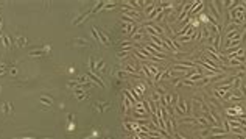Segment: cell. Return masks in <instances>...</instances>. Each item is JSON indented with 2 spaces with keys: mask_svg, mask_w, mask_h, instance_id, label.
<instances>
[{
  "mask_svg": "<svg viewBox=\"0 0 246 139\" xmlns=\"http://www.w3.org/2000/svg\"><path fill=\"white\" fill-rule=\"evenodd\" d=\"M207 6H209L210 14H213V19H215L217 22H220V20H221V10H220L221 3H220V2H209Z\"/></svg>",
  "mask_w": 246,
  "mask_h": 139,
  "instance_id": "cell-1",
  "label": "cell"
},
{
  "mask_svg": "<svg viewBox=\"0 0 246 139\" xmlns=\"http://www.w3.org/2000/svg\"><path fill=\"white\" fill-rule=\"evenodd\" d=\"M86 75H87V77H89L90 80H94V83H95V84H98L100 88H103V89L106 88V84L103 83V80H101V77H100V75H95V74H92V72H87Z\"/></svg>",
  "mask_w": 246,
  "mask_h": 139,
  "instance_id": "cell-2",
  "label": "cell"
},
{
  "mask_svg": "<svg viewBox=\"0 0 246 139\" xmlns=\"http://www.w3.org/2000/svg\"><path fill=\"white\" fill-rule=\"evenodd\" d=\"M106 108H109V103L108 102H98L97 105H95V111H98V113H103Z\"/></svg>",
  "mask_w": 246,
  "mask_h": 139,
  "instance_id": "cell-3",
  "label": "cell"
},
{
  "mask_svg": "<svg viewBox=\"0 0 246 139\" xmlns=\"http://www.w3.org/2000/svg\"><path fill=\"white\" fill-rule=\"evenodd\" d=\"M89 14H90V11H87V13H83L81 16H78V17H76V19L73 20V25H80V24H81V22H83L84 19H87V17H89Z\"/></svg>",
  "mask_w": 246,
  "mask_h": 139,
  "instance_id": "cell-4",
  "label": "cell"
},
{
  "mask_svg": "<svg viewBox=\"0 0 246 139\" xmlns=\"http://www.w3.org/2000/svg\"><path fill=\"white\" fill-rule=\"evenodd\" d=\"M151 98H153V102H156V103H161V102H162V95L156 91V89H153V92H151Z\"/></svg>",
  "mask_w": 246,
  "mask_h": 139,
  "instance_id": "cell-5",
  "label": "cell"
},
{
  "mask_svg": "<svg viewBox=\"0 0 246 139\" xmlns=\"http://www.w3.org/2000/svg\"><path fill=\"white\" fill-rule=\"evenodd\" d=\"M73 46H80V47H84V46H89V41H86V39H73Z\"/></svg>",
  "mask_w": 246,
  "mask_h": 139,
  "instance_id": "cell-6",
  "label": "cell"
},
{
  "mask_svg": "<svg viewBox=\"0 0 246 139\" xmlns=\"http://www.w3.org/2000/svg\"><path fill=\"white\" fill-rule=\"evenodd\" d=\"M39 100H41V103H44V105H48V106L53 103L52 97H47V95H41V97H39Z\"/></svg>",
  "mask_w": 246,
  "mask_h": 139,
  "instance_id": "cell-7",
  "label": "cell"
},
{
  "mask_svg": "<svg viewBox=\"0 0 246 139\" xmlns=\"http://www.w3.org/2000/svg\"><path fill=\"white\" fill-rule=\"evenodd\" d=\"M16 44H17L19 47L27 46V38H25V36H17V38H16Z\"/></svg>",
  "mask_w": 246,
  "mask_h": 139,
  "instance_id": "cell-8",
  "label": "cell"
},
{
  "mask_svg": "<svg viewBox=\"0 0 246 139\" xmlns=\"http://www.w3.org/2000/svg\"><path fill=\"white\" fill-rule=\"evenodd\" d=\"M28 55L30 56H44V55H47L44 50H31V52H28Z\"/></svg>",
  "mask_w": 246,
  "mask_h": 139,
  "instance_id": "cell-9",
  "label": "cell"
},
{
  "mask_svg": "<svg viewBox=\"0 0 246 139\" xmlns=\"http://www.w3.org/2000/svg\"><path fill=\"white\" fill-rule=\"evenodd\" d=\"M199 136H201L203 139L210 138V128H204V130H201V131H199Z\"/></svg>",
  "mask_w": 246,
  "mask_h": 139,
  "instance_id": "cell-10",
  "label": "cell"
},
{
  "mask_svg": "<svg viewBox=\"0 0 246 139\" xmlns=\"http://www.w3.org/2000/svg\"><path fill=\"white\" fill-rule=\"evenodd\" d=\"M136 89H137L139 95H143L145 89H147V84H143V83H139V84H137V86H136Z\"/></svg>",
  "mask_w": 246,
  "mask_h": 139,
  "instance_id": "cell-11",
  "label": "cell"
},
{
  "mask_svg": "<svg viewBox=\"0 0 246 139\" xmlns=\"http://www.w3.org/2000/svg\"><path fill=\"white\" fill-rule=\"evenodd\" d=\"M154 8H156V3H154V2H153V3H150V5H148L147 8H145V13H147V16H150V14H151Z\"/></svg>",
  "mask_w": 246,
  "mask_h": 139,
  "instance_id": "cell-12",
  "label": "cell"
},
{
  "mask_svg": "<svg viewBox=\"0 0 246 139\" xmlns=\"http://www.w3.org/2000/svg\"><path fill=\"white\" fill-rule=\"evenodd\" d=\"M10 111H13V106L8 102H5V103H3V114H8Z\"/></svg>",
  "mask_w": 246,
  "mask_h": 139,
  "instance_id": "cell-13",
  "label": "cell"
},
{
  "mask_svg": "<svg viewBox=\"0 0 246 139\" xmlns=\"http://www.w3.org/2000/svg\"><path fill=\"white\" fill-rule=\"evenodd\" d=\"M115 77H118V78H125V77H128V74H126L125 72V70H117V72H115Z\"/></svg>",
  "mask_w": 246,
  "mask_h": 139,
  "instance_id": "cell-14",
  "label": "cell"
},
{
  "mask_svg": "<svg viewBox=\"0 0 246 139\" xmlns=\"http://www.w3.org/2000/svg\"><path fill=\"white\" fill-rule=\"evenodd\" d=\"M2 42H3V46H5L6 48L10 47V38H8L6 34H3V36H2Z\"/></svg>",
  "mask_w": 246,
  "mask_h": 139,
  "instance_id": "cell-15",
  "label": "cell"
},
{
  "mask_svg": "<svg viewBox=\"0 0 246 139\" xmlns=\"http://www.w3.org/2000/svg\"><path fill=\"white\" fill-rule=\"evenodd\" d=\"M143 36H145V33H142V31H137V33H136V34H134V36H133V38L136 39V41H140V39H142Z\"/></svg>",
  "mask_w": 246,
  "mask_h": 139,
  "instance_id": "cell-16",
  "label": "cell"
},
{
  "mask_svg": "<svg viewBox=\"0 0 246 139\" xmlns=\"http://www.w3.org/2000/svg\"><path fill=\"white\" fill-rule=\"evenodd\" d=\"M118 5L117 2H114V3H106V5H104V10H111V8H115Z\"/></svg>",
  "mask_w": 246,
  "mask_h": 139,
  "instance_id": "cell-17",
  "label": "cell"
},
{
  "mask_svg": "<svg viewBox=\"0 0 246 139\" xmlns=\"http://www.w3.org/2000/svg\"><path fill=\"white\" fill-rule=\"evenodd\" d=\"M175 138H176V139H189V138H185V136H182V134H181V133H178V131L175 133Z\"/></svg>",
  "mask_w": 246,
  "mask_h": 139,
  "instance_id": "cell-18",
  "label": "cell"
},
{
  "mask_svg": "<svg viewBox=\"0 0 246 139\" xmlns=\"http://www.w3.org/2000/svg\"><path fill=\"white\" fill-rule=\"evenodd\" d=\"M10 74H11V75H17V69H16V67H13V69H10Z\"/></svg>",
  "mask_w": 246,
  "mask_h": 139,
  "instance_id": "cell-19",
  "label": "cell"
},
{
  "mask_svg": "<svg viewBox=\"0 0 246 139\" xmlns=\"http://www.w3.org/2000/svg\"><path fill=\"white\" fill-rule=\"evenodd\" d=\"M69 130H75V124H70V125H69Z\"/></svg>",
  "mask_w": 246,
  "mask_h": 139,
  "instance_id": "cell-20",
  "label": "cell"
}]
</instances>
